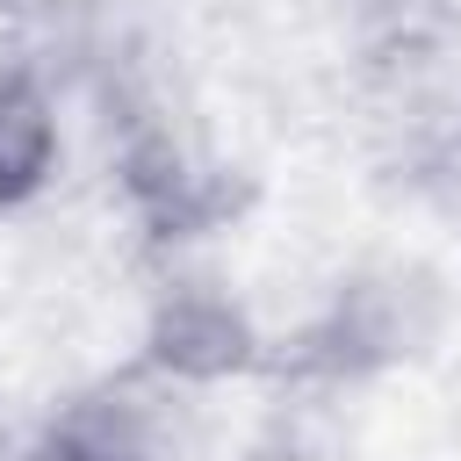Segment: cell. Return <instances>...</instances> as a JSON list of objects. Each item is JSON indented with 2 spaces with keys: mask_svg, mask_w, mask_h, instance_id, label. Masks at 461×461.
Wrapping results in <instances>:
<instances>
[{
  "mask_svg": "<svg viewBox=\"0 0 461 461\" xmlns=\"http://www.w3.org/2000/svg\"><path fill=\"white\" fill-rule=\"evenodd\" d=\"M43 461H180V418L166 396L108 382L101 396H79L58 418Z\"/></svg>",
  "mask_w": 461,
  "mask_h": 461,
  "instance_id": "6da1fadb",
  "label": "cell"
},
{
  "mask_svg": "<svg viewBox=\"0 0 461 461\" xmlns=\"http://www.w3.org/2000/svg\"><path fill=\"white\" fill-rule=\"evenodd\" d=\"M50 166V115L22 72H0V202L29 194Z\"/></svg>",
  "mask_w": 461,
  "mask_h": 461,
  "instance_id": "7a4b0ae2",
  "label": "cell"
}]
</instances>
